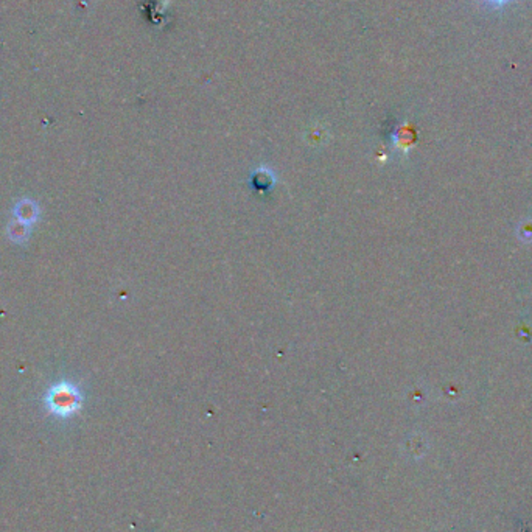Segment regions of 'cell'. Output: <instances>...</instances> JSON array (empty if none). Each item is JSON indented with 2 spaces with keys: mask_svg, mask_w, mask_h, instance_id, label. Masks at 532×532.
<instances>
[{
  "mask_svg": "<svg viewBox=\"0 0 532 532\" xmlns=\"http://www.w3.org/2000/svg\"><path fill=\"white\" fill-rule=\"evenodd\" d=\"M14 215H16L18 221L30 226V224H33L37 218V206L33 201L24 199V201H20L16 207H14Z\"/></svg>",
  "mask_w": 532,
  "mask_h": 532,
  "instance_id": "cell-2",
  "label": "cell"
},
{
  "mask_svg": "<svg viewBox=\"0 0 532 532\" xmlns=\"http://www.w3.org/2000/svg\"><path fill=\"white\" fill-rule=\"evenodd\" d=\"M81 404H83V395H81L80 389L69 383V381H61V383L54 385L46 395V407L49 413L61 419L77 414Z\"/></svg>",
  "mask_w": 532,
  "mask_h": 532,
  "instance_id": "cell-1",
  "label": "cell"
},
{
  "mask_svg": "<svg viewBox=\"0 0 532 532\" xmlns=\"http://www.w3.org/2000/svg\"><path fill=\"white\" fill-rule=\"evenodd\" d=\"M27 228H28L27 224L16 220L13 224V229H10V237L13 240H16V242H24V240L27 238V232H28Z\"/></svg>",
  "mask_w": 532,
  "mask_h": 532,
  "instance_id": "cell-3",
  "label": "cell"
},
{
  "mask_svg": "<svg viewBox=\"0 0 532 532\" xmlns=\"http://www.w3.org/2000/svg\"><path fill=\"white\" fill-rule=\"evenodd\" d=\"M485 8L489 10H493V11H500V10H505L507 8L509 5L515 4L516 0H479Z\"/></svg>",
  "mask_w": 532,
  "mask_h": 532,
  "instance_id": "cell-4",
  "label": "cell"
}]
</instances>
